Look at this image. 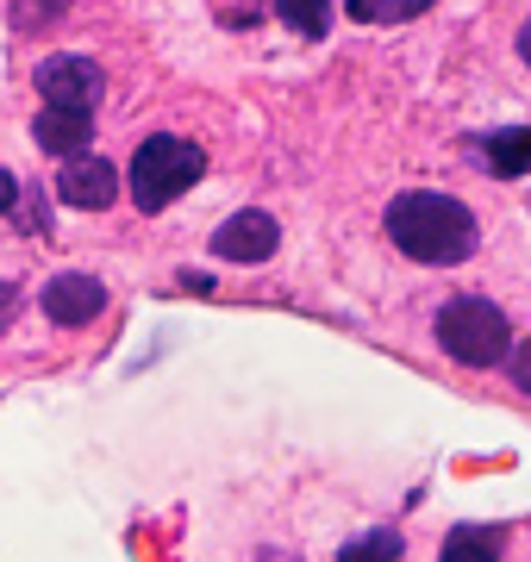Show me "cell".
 <instances>
[{
	"label": "cell",
	"mask_w": 531,
	"mask_h": 562,
	"mask_svg": "<svg viewBox=\"0 0 531 562\" xmlns=\"http://www.w3.org/2000/svg\"><path fill=\"white\" fill-rule=\"evenodd\" d=\"M482 157H488L494 176H531V125H507V132H494Z\"/></svg>",
	"instance_id": "10"
},
{
	"label": "cell",
	"mask_w": 531,
	"mask_h": 562,
	"mask_svg": "<svg viewBox=\"0 0 531 562\" xmlns=\"http://www.w3.org/2000/svg\"><path fill=\"white\" fill-rule=\"evenodd\" d=\"M438 344H444V357L463 362V369H494V362H507V350H512V325L494 301L463 294V301H450L444 313H438Z\"/></svg>",
	"instance_id": "2"
},
{
	"label": "cell",
	"mask_w": 531,
	"mask_h": 562,
	"mask_svg": "<svg viewBox=\"0 0 531 562\" xmlns=\"http://www.w3.org/2000/svg\"><path fill=\"white\" fill-rule=\"evenodd\" d=\"M57 194L69 206H88V213H101V206H113V194H120V169L106 157H69L57 176Z\"/></svg>",
	"instance_id": "6"
},
{
	"label": "cell",
	"mask_w": 531,
	"mask_h": 562,
	"mask_svg": "<svg viewBox=\"0 0 531 562\" xmlns=\"http://www.w3.org/2000/svg\"><path fill=\"white\" fill-rule=\"evenodd\" d=\"M507 362H512V382H519V394H531V338H526V344H512Z\"/></svg>",
	"instance_id": "14"
},
{
	"label": "cell",
	"mask_w": 531,
	"mask_h": 562,
	"mask_svg": "<svg viewBox=\"0 0 531 562\" xmlns=\"http://www.w3.org/2000/svg\"><path fill=\"white\" fill-rule=\"evenodd\" d=\"M13 206H20V176L0 169V213H13Z\"/></svg>",
	"instance_id": "15"
},
{
	"label": "cell",
	"mask_w": 531,
	"mask_h": 562,
	"mask_svg": "<svg viewBox=\"0 0 531 562\" xmlns=\"http://www.w3.org/2000/svg\"><path fill=\"white\" fill-rule=\"evenodd\" d=\"M88 125H94V113H57V106H44L38 125H32V138H38V150H50V157H82L88 144Z\"/></svg>",
	"instance_id": "8"
},
{
	"label": "cell",
	"mask_w": 531,
	"mask_h": 562,
	"mask_svg": "<svg viewBox=\"0 0 531 562\" xmlns=\"http://www.w3.org/2000/svg\"><path fill=\"white\" fill-rule=\"evenodd\" d=\"M519 57L531 63V25H526V32H519Z\"/></svg>",
	"instance_id": "16"
},
{
	"label": "cell",
	"mask_w": 531,
	"mask_h": 562,
	"mask_svg": "<svg viewBox=\"0 0 531 562\" xmlns=\"http://www.w3.org/2000/svg\"><path fill=\"white\" fill-rule=\"evenodd\" d=\"M201 169H206L201 144L157 132V138H144L138 157H132V201H138L144 213H163L176 194H188V188L201 181Z\"/></svg>",
	"instance_id": "3"
},
{
	"label": "cell",
	"mask_w": 531,
	"mask_h": 562,
	"mask_svg": "<svg viewBox=\"0 0 531 562\" xmlns=\"http://www.w3.org/2000/svg\"><path fill=\"white\" fill-rule=\"evenodd\" d=\"M101 88H106V76L88 57L38 63V94H44V106H57V113H94V106H101Z\"/></svg>",
	"instance_id": "4"
},
{
	"label": "cell",
	"mask_w": 531,
	"mask_h": 562,
	"mask_svg": "<svg viewBox=\"0 0 531 562\" xmlns=\"http://www.w3.org/2000/svg\"><path fill=\"white\" fill-rule=\"evenodd\" d=\"M282 25H294L301 38H326L331 32V0H275Z\"/></svg>",
	"instance_id": "11"
},
{
	"label": "cell",
	"mask_w": 531,
	"mask_h": 562,
	"mask_svg": "<svg viewBox=\"0 0 531 562\" xmlns=\"http://www.w3.org/2000/svg\"><path fill=\"white\" fill-rule=\"evenodd\" d=\"M500 531L494 525H456L444 538V550H438V562H500Z\"/></svg>",
	"instance_id": "9"
},
{
	"label": "cell",
	"mask_w": 531,
	"mask_h": 562,
	"mask_svg": "<svg viewBox=\"0 0 531 562\" xmlns=\"http://www.w3.org/2000/svg\"><path fill=\"white\" fill-rule=\"evenodd\" d=\"M275 244H282V225L269 220V213H257V206H245V213H231L213 232V257L219 262H269Z\"/></svg>",
	"instance_id": "5"
},
{
	"label": "cell",
	"mask_w": 531,
	"mask_h": 562,
	"mask_svg": "<svg viewBox=\"0 0 531 562\" xmlns=\"http://www.w3.org/2000/svg\"><path fill=\"white\" fill-rule=\"evenodd\" d=\"M388 238L400 244V257L431 262V269H450V262H470L482 232H475V213L450 194H431V188H413V194H394L388 206Z\"/></svg>",
	"instance_id": "1"
},
{
	"label": "cell",
	"mask_w": 531,
	"mask_h": 562,
	"mask_svg": "<svg viewBox=\"0 0 531 562\" xmlns=\"http://www.w3.org/2000/svg\"><path fill=\"white\" fill-rule=\"evenodd\" d=\"M431 0H350V20L363 25H394V20H419Z\"/></svg>",
	"instance_id": "13"
},
{
	"label": "cell",
	"mask_w": 531,
	"mask_h": 562,
	"mask_svg": "<svg viewBox=\"0 0 531 562\" xmlns=\"http://www.w3.org/2000/svg\"><path fill=\"white\" fill-rule=\"evenodd\" d=\"M400 557H407L400 531H363V538H350L338 550V562H400Z\"/></svg>",
	"instance_id": "12"
},
{
	"label": "cell",
	"mask_w": 531,
	"mask_h": 562,
	"mask_svg": "<svg viewBox=\"0 0 531 562\" xmlns=\"http://www.w3.org/2000/svg\"><path fill=\"white\" fill-rule=\"evenodd\" d=\"M44 319L50 325H88V319H101V306H106V288L94 276H57V281H44Z\"/></svg>",
	"instance_id": "7"
}]
</instances>
